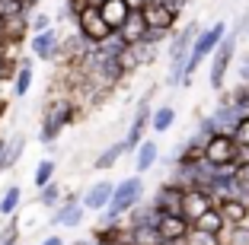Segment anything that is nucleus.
<instances>
[{"mask_svg":"<svg viewBox=\"0 0 249 245\" xmlns=\"http://www.w3.org/2000/svg\"><path fill=\"white\" fill-rule=\"evenodd\" d=\"M48 26H54V22H52V16L42 13V10H36V13L29 16V32H32V35H36V32H45Z\"/></svg>","mask_w":249,"mask_h":245,"instance_id":"41","label":"nucleus"},{"mask_svg":"<svg viewBox=\"0 0 249 245\" xmlns=\"http://www.w3.org/2000/svg\"><path fill=\"white\" fill-rule=\"evenodd\" d=\"M233 185H236V197L246 201L249 197V159H243L240 166L233 169Z\"/></svg>","mask_w":249,"mask_h":245,"instance_id":"33","label":"nucleus"},{"mask_svg":"<svg viewBox=\"0 0 249 245\" xmlns=\"http://www.w3.org/2000/svg\"><path fill=\"white\" fill-rule=\"evenodd\" d=\"M192 226H198V229H205V232H217L220 236V232L227 229V220H224V213H220L217 207H211V210H205V213L198 216Z\"/></svg>","mask_w":249,"mask_h":245,"instance_id":"27","label":"nucleus"},{"mask_svg":"<svg viewBox=\"0 0 249 245\" xmlns=\"http://www.w3.org/2000/svg\"><path fill=\"white\" fill-rule=\"evenodd\" d=\"M80 115H83V105L71 93H58L54 99H48L45 102V115H42V128H38V144L52 147L61 137V131L80 121Z\"/></svg>","mask_w":249,"mask_h":245,"instance_id":"1","label":"nucleus"},{"mask_svg":"<svg viewBox=\"0 0 249 245\" xmlns=\"http://www.w3.org/2000/svg\"><path fill=\"white\" fill-rule=\"evenodd\" d=\"M185 245H220V236L217 232H205V229H198V226H192L189 236H185Z\"/></svg>","mask_w":249,"mask_h":245,"instance_id":"35","label":"nucleus"},{"mask_svg":"<svg viewBox=\"0 0 249 245\" xmlns=\"http://www.w3.org/2000/svg\"><path fill=\"white\" fill-rule=\"evenodd\" d=\"M198 22H185L182 29H176L169 35V48H166V58H169V70H166V86H182V73H185V61H189V51L192 42L198 35Z\"/></svg>","mask_w":249,"mask_h":245,"instance_id":"4","label":"nucleus"},{"mask_svg":"<svg viewBox=\"0 0 249 245\" xmlns=\"http://www.w3.org/2000/svg\"><path fill=\"white\" fill-rule=\"evenodd\" d=\"M150 93L144 96V99L138 102V108H134V118H131V124H128V134H124V153H134L138 150V144L147 137V131H150Z\"/></svg>","mask_w":249,"mask_h":245,"instance_id":"7","label":"nucleus"},{"mask_svg":"<svg viewBox=\"0 0 249 245\" xmlns=\"http://www.w3.org/2000/svg\"><path fill=\"white\" fill-rule=\"evenodd\" d=\"M220 245H227V242H220Z\"/></svg>","mask_w":249,"mask_h":245,"instance_id":"48","label":"nucleus"},{"mask_svg":"<svg viewBox=\"0 0 249 245\" xmlns=\"http://www.w3.org/2000/svg\"><path fill=\"white\" fill-rule=\"evenodd\" d=\"M122 156H124V144L115 140V144H109L99 156L93 159V169H96V172H109L112 166H118V159H122Z\"/></svg>","mask_w":249,"mask_h":245,"instance_id":"25","label":"nucleus"},{"mask_svg":"<svg viewBox=\"0 0 249 245\" xmlns=\"http://www.w3.org/2000/svg\"><path fill=\"white\" fill-rule=\"evenodd\" d=\"M131 245H134V242H131Z\"/></svg>","mask_w":249,"mask_h":245,"instance_id":"51","label":"nucleus"},{"mask_svg":"<svg viewBox=\"0 0 249 245\" xmlns=\"http://www.w3.org/2000/svg\"><path fill=\"white\" fill-rule=\"evenodd\" d=\"M58 45H61V29L58 26H48L45 32H36V35H29V51L36 61H54V54H58Z\"/></svg>","mask_w":249,"mask_h":245,"instance_id":"13","label":"nucleus"},{"mask_svg":"<svg viewBox=\"0 0 249 245\" xmlns=\"http://www.w3.org/2000/svg\"><path fill=\"white\" fill-rule=\"evenodd\" d=\"M128 236H131L134 245H157V242H163L157 223H150V226H128Z\"/></svg>","mask_w":249,"mask_h":245,"instance_id":"30","label":"nucleus"},{"mask_svg":"<svg viewBox=\"0 0 249 245\" xmlns=\"http://www.w3.org/2000/svg\"><path fill=\"white\" fill-rule=\"evenodd\" d=\"M7 147H10V137H0V163H3V156H7Z\"/></svg>","mask_w":249,"mask_h":245,"instance_id":"44","label":"nucleus"},{"mask_svg":"<svg viewBox=\"0 0 249 245\" xmlns=\"http://www.w3.org/2000/svg\"><path fill=\"white\" fill-rule=\"evenodd\" d=\"M205 159V140L195 137L192 134L189 140H185L179 150H173V163H185V166H195V163H201Z\"/></svg>","mask_w":249,"mask_h":245,"instance_id":"20","label":"nucleus"},{"mask_svg":"<svg viewBox=\"0 0 249 245\" xmlns=\"http://www.w3.org/2000/svg\"><path fill=\"white\" fill-rule=\"evenodd\" d=\"M138 10H141V16H144V22L150 26V29L173 32V29H176V22H179V13L173 7H166L163 0H144Z\"/></svg>","mask_w":249,"mask_h":245,"instance_id":"8","label":"nucleus"},{"mask_svg":"<svg viewBox=\"0 0 249 245\" xmlns=\"http://www.w3.org/2000/svg\"><path fill=\"white\" fill-rule=\"evenodd\" d=\"M16 242H19V220L7 216V223L0 229V245H16Z\"/></svg>","mask_w":249,"mask_h":245,"instance_id":"36","label":"nucleus"},{"mask_svg":"<svg viewBox=\"0 0 249 245\" xmlns=\"http://www.w3.org/2000/svg\"><path fill=\"white\" fill-rule=\"evenodd\" d=\"M38 245H67V242H64L61 236H54V232H48V236H45V239H42Z\"/></svg>","mask_w":249,"mask_h":245,"instance_id":"43","label":"nucleus"},{"mask_svg":"<svg viewBox=\"0 0 249 245\" xmlns=\"http://www.w3.org/2000/svg\"><path fill=\"white\" fill-rule=\"evenodd\" d=\"M157 159H160V147H157V140L144 137L138 144V150H134V172H138V175L150 172V169L157 166Z\"/></svg>","mask_w":249,"mask_h":245,"instance_id":"18","label":"nucleus"},{"mask_svg":"<svg viewBox=\"0 0 249 245\" xmlns=\"http://www.w3.org/2000/svg\"><path fill=\"white\" fill-rule=\"evenodd\" d=\"M0 38H3V16H0Z\"/></svg>","mask_w":249,"mask_h":245,"instance_id":"46","label":"nucleus"},{"mask_svg":"<svg viewBox=\"0 0 249 245\" xmlns=\"http://www.w3.org/2000/svg\"><path fill=\"white\" fill-rule=\"evenodd\" d=\"M32 77H36V70H32V58H19V67H16L13 80H10V93L13 96H29L32 89Z\"/></svg>","mask_w":249,"mask_h":245,"instance_id":"19","label":"nucleus"},{"mask_svg":"<svg viewBox=\"0 0 249 245\" xmlns=\"http://www.w3.org/2000/svg\"><path fill=\"white\" fill-rule=\"evenodd\" d=\"M22 150H26V137H22V134H13V137H10V147H7V156L0 163V172H10L22 159Z\"/></svg>","mask_w":249,"mask_h":245,"instance_id":"29","label":"nucleus"},{"mask_svg":"<svg viewBox=\"0 0 249 245\" xmlns=\"http://www.w3.org/2000/svg\"><path fill=\"white\" fill-rule=\"evenodd\" d=\"M227 19H217L211 22V26H205V29L195 35V42H192V51H189V61H185V73H182V86H189L192 77L198 73V67H201V61H208L217 51V45L224 42V35H227Z\"/></svg>","mask_w":249,"mask_h":245,"instance_id":"3","label":"nucleus"},{"mask_svg":"<svg viewBox=\"0 0 249 245\" xmlns=\"http://www.w3.org/2000/svg\"><path fill=\"white\" fill-rule=\"evenodd\" d=\"M96 48L103 51V54H112V58H122V54H124V51H128V48H131V45L124 42V35H122V32H118V29H112L109 35L103 38V42L96 45Z\"/></svg>","mask_w":249,"mask_h":245,"instance_id":"28","label":"nucleus"},{"mask_svg":"<svg viewBox=\"0 0 249 245\" xmlns=\"http://www.w3.org/2000/svg\"><path fill=\"white\" fill-rule=\"evenodd\" d=\"M22 207V188L19 185H7L0 191V216L7 220V216H16Z\"/></svg>","mask_w":249,"mask_h":245,"instance_id":"23","label":"nucleus"},{"mask_svg":"<svg viewBox=\"0 0 249 245\" xmlns=\"http://www.w3.org/2000/svg\"><path fill=\"white\" fill-rule=\"evenodd\" d=\"M112 191H115V181L99 179L96 185H89V188H87V195H83L80 201H83V207H87V210H96V213H103V210L109 207V201H112Z\"/></svg>","mask_w":249,"mask_h":245,"instance_id":"15","label":"nucleus"},{"mask_svg":"<svg viewBox=\"0 0 249 245\" xmlns=\"http://www.w3.org/2000/svg\"><path fill=\"white\" fill-rule=\"evenodd\" d=\"M246 204H249V197H246Z\"/></svg>","mask_w":249,"mask_h":245,"instance_id":"50","label":"nucleus"},{"mask_svg":"<svg viewBox=\"0 0 249 245\" xmlns=\"http://www.w3.org/2000/svg\"><path fill=\"white\" fill-rule=\"evenodd\" d=\"M144 175H128L124 181H115V191H112V201L109 207L103 210V216H99V223H118V220H124L128 216V210L134 207V204L144 201Z\"/></svg>","mask_w":249,"mask_h":245,"instance_id":"2","label":"nucleus"},{"mask_svg":"<svg viewBox=\"0 0 249 245\" xmlns=\"http://www.w3.org/2000/svg\"><path fill=\"white\" fill-rule=\"evenodd\" d=\"M169 35L173 32H166V29H150L147 26V32H144V38H141L138 45H147V48H157V45H163V42H169Z\"/></svg>","mask_w":249,"mask_h":245,"instance_id":"37","label":"nucleus"},{"mask_svg":"<svg viewBox=\"0 0 249 245\" xmlns=\"http://www.w3.org/2000/svg\"><path fill=\"white\" fill-rule=\"evenodd\" d=\"M83 216H87V207H83L80 195L73 191V195H64V201L54 207L52 213V226H64V229H77L83 223Z\"/></svg>","mask_w":249,"mask_h":245,"instance_id":"9","label":"nucleus"},{"mask_svg":"<svg viewBox=\"0 0 249 245\" xmlns=\"http://www.w3.org/2000/svg\"><path fill=\"white\" fill-rule=\"evenodd\" d=\"M211 118H214V124H217V131H227V134H230V131L236 128V121H240L243 115L236 112L233 105H230V102H227V105H220V102H217V108L211 112Z\"/></svg>","mask_w":249,"mask_h":245,"instance_id":"26","label":"nucleus"},{"mask_svg":"<svg viewBox=\"0 0 249 245\" xmlns=\"http://www.w3.org/2000/svg\"><path fill=\"white\" fill-rule=\"evenodd\" d=\"M243 159H249V153L236 144L233 134H227V131H217V134H211V137L205 140V163L208 166H214V169H236Z\"/></svg>","mask_w":249,"mask_h":245,"instance_id":"5","label":"nucleus"},{"mask_svg":"<svg viewBox=\"0 0 249 245\" xmlns=\"http://www.w3.org/2000/svg\"><path fill=\"white\" fill-rule=\"evenodd\" d=\"M157 216H160V210H157L154 204H150V201H141V204H134V207L128 210L124 226H150V223H157Z\"/></svg>","mask_w":249,"mask_h":245,"instance_id":"21","label":"nucleus"},{"mask_svg":"<svg viewBox=\"0 0 249 245\" xmlns=\"http://www.w3.org/2000/svg\"><path fill=\"white\" fill-rule=\"evenodd\" d=\"M87 7H93V0H64L61 16H64V19H77V16H80Z\"/></svg>","mask_w":249,"mask_h":245,"instance_id":"39","label":"nucleus"},{"mask_svg":"<svg viewBox=\"0 0 249 245\" xmlns=\"http://www.w3.org/2000/svg\"><path fill=\"white\" fill-rule=\"evenodd\" d=\"M3 115H7V99H0V121H3Z\"/></svg>","mask_w":249,"mask_h":245,"instance_id":"45","label":"nucleus"},{"mask_svg":"<svg viewBox=\"0 0 249 245\" xmlns=\"http://www.w3.org/2000/svg\"><path fill=\"white\" fill-rule=\"evenodd\" d=\"M0 229H3V216H0Z\"/></svg>","mask_w":249,"mask_h":245,"instance_id":"47","label":"nucleus"},{"mask_svg":"<svg viewBox=\"0 0 249 245\" xmlns=\"http://www.w3.org/2000/svg\"><path fill=\"white\" fill-rule=\"evenodd\" d=\"M230 105H233L240 115H249V83H240V86L230 89Z\"/></svg>","mask_w":249,"mask_h":245,"instance_id":"34","label":"nucleus"},{"mask_svg":"<svg viewBox=\"0 0 249 245\" xmlns=\"http://www.w3.org/2000/svg\"><path fill=\"white\" fill-rule=\"evenodd\" d=\"M211 207H217V197L208 191V188H185V195H182V216L185 220H192L195 223L198 216L205 213V210H211Z\"/></svg>","mask_w":249,"mask_h":245,"instance_id":"12","label":"nucleus"},{"mask_svg":"<svg viewBox=\"0 0 249 245\" xmlns=\"http://www.w3.org/2000/svg\"><path fill=\"white\" fill-rule=\"evenodd\" d=\"M240 32L236 29H227V35H224V42L217 45V51H214L211 58V67H208V83H211V89H224V83H227V70L230 64L236 61V48H240Z\"/></svg>","mask_w":249,"mask_h":245,"instance_id":"6","label":"nucleus"},{"mask_svg":"<svg viewBox=\"0 0 249 245\" xmlns=\"http://www.w3.org/2000/svg\"><path fill=\"white\" fill-rule=\"evenodd\" d=\"M54 172H58V163H54V159H38L36 175H32V185H36V188H45L48 181L54 179Z\"/></svg>","mask_w":249,"mask_h":245,"instance_id":"32","label":"nucleus"},{"mask_svg":"<svg viewBox=\"0 0 249 245\" xmlns=\"http://www.w3.org/2000/svg\"><path fill=\"white\" fill-rule=\"evenodd\" d=\"M211 134H217V124H214L211 112H208V115H201V118H198V124H195V137L208 140V137H211Z\"/></svg>","mask_w":249,"mask_h":245,"instance_id":"40","label":"nucleus"},{"mask_svg":"<svg viewBox=\"0 0 249 245\" xmlns=\"http://www.w3.org/2000/svg\"><path fill=\"white\" fill-rule=\"evenodd\" d=\"M246 35H249V29H246Z\"/></svg>","mask_w":249,"mask_h":245,"instance_id":"49","label":"nucleus"},{"mask_svg":"<svg viewBox=\"0 0 249 245\" xmlns=\"http://www.w3.org/2000/svg\"><path fill=\"white\" fill-rule=\"evenodd\" d=\"M230 134H233V140H236V144H240L243 150L249 153V115H243L240 121H236V128L230 131Z\"/></svg>","mask_w":249,"mask_h":245,"instance_id":"38","label":"nucleus"},{"mask_svg":"<svg viewBox=\"0 0 249 245\" xmlns=\"http://www.w3.org/2000/svg\"><path fill=\"white\" fill-rule=\"evenodd\" d=\"M173 124H176V108L173 105H157L150 112V131L154 134H169Z\"/></svg>","mask_w":249,"mask_h":245,"instance_id":"22","label":"nucleus"},{"mask_svg":"<svg viewBox=\"0 0 249 245\" xmlns=\"http://www.w3.org/2000/svg\"><path fill=\"white\" fill-rule=\"evenodd\" d=\"M99 7V13H103V19L109 22V29H122L124 19L131 16V0H99L96 3Z\"/></svg>","mask_w":249,"mask_h":245,"instance_id":"17","label":"nucleus"},{"mask_svg":"<svg viewBox=\"0 0 249 245\" xmlns=\"http://www.w3.org/2000/svg\"><path fill=\"white\" fill-rule=\"evenodd\" d=\"M157 229H160V239H166V242H185L192 220H185L182 213H160L157 216Z\"/></svg>","mask_w":249,"mask_h":245,"instance_id":"14","label":"nucleus"},{"mask_svg":"<svg viewBox=\"0 0 249 245\" xmlns=\"http://www.w3.org/2000/svg\"><path fill=\"white\" fill-rule=\"evenodd\" d=\"M61 201H64V191H61V185H58L54 179L48 181L45 188H38V204H42L45 210H54Z\"/></svg>","mask_w":249,"mask_h":245,"instance_id":"31","label":"nucleus"},{"mask_svg":"<svg viewBox=\"0 0 249 245\" xmlns=\"http://www.w3.org/2000/svg\"><path fill=\"white\" fill-rule=\"evenodd\" d=\"M73 26H77V32H80L83 38H89L93 45H99V42H103V38L112 32V29H109V22L103 19V13H99V7H96V3L83 10V13L73 19Z\"/></svg>","mask_w":249,"mask_h":245,"instance_id":"10","label":"nucleus"},{"mask_svg":"<svg viewBox=\"0 0 249 245\" xmlns=\"http://www.w3.org/2000/svg\"><path fill=\"white\" fill-rule=\"evenodd\" d=\"M240 83H249V54L240 61Z\"/></svg>","mask_w":249,"mask_h":245,"instance_id":"42","label":"nucleus"},{"mask_svg":"<svg viewBox=\"0 0 249 245\" xmlns=\"http://www.w3.org/2000/svg\"><path fill=\"white\" fill-rule=\"evenodd\" d=\"M182 195H185V188L166 179L163 185H157V191L150 195V204H154L160 213H182Z\"/></svg>","mask_w":249,"mask_h":245,"instance_id":"11","label":"nucleus"},{"mask_svg":"<svg viewBox=\"0 0 249 245\" xmlns=\"http://www.w3.org/2000/svg\"><path fill=\"white\" fill-rule=\"evenodd\" d=\"M118 32L124 35V42H128V45H138L141 38H144V32H147V22H144V16H141V10H138V7L131 10V16L124 19V26H122Z\"/></svg>","mask_w":249,"mask_h":245,"instance_id":"24","label":"nucleus"},{"mask_svg":"<svg viewBox=\"0 0 249 245\" xmlns=\"http://www.w3.org/2000/svg\"><path fill=\"white\" fill-rule=\"evenodd\" d=\"M217 210L224 213L227 226H246L249 223V204L243 201V197H236V195L220 197V201H217Z\"/></svg>","mask_w":249,"mask_h":245,"instance_id":"16","label":"nucleus"}]
</instances>
